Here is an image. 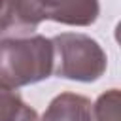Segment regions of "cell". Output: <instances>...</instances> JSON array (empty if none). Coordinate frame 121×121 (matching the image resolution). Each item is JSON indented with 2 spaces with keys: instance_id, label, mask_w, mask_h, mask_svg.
<instances>
[{
  "instance_id": "obj_1",
  "label": "cell",
  "mask_w": 121,
  "mask_h": 121,
  "mask_svg": "<svg viewBox=\"0 0 121 121\" xmlns=\"http://www.w3.org/2000/svg\"><path fill=\"white\" fill-rule=\"evenodd\" d=\"M53 72V43L49 38L30 34L0 38V85L19 89L49 78Z\"/></svg>"
},
{
  "instance_id": "obj_2",
  "label": "cell",
  "mask_w": 121,
  "mask_h": 121,
  "mask_svg": "<svg viewBox=\"0 0 121 121\" xmlns=\"http://www.w3.org/2000/svg\"><path fill=\"white\" fill-rule=\"evenodd\" d=\"M53 72L74 81H96L108 66L104 49L87 34L62 32L51 38Z\"/></svg>"
},
{
  "instance_id": "obj_3",
  "label": "cell",
  "mask_w": 121,
  "mask_h": 121,
  "mask_svg": "<svg viewBox=\"0 0 121 121\" xmlns=\"http://www.w3.org/2000/svg\"><path fill=\"white\" fill-rule=\"evenodd\" d=\"M19 6L38 23L51 19L70 26H89L96 21L98 0H17Z\"/></svg>"
},
{
  "instance_id": "obj_4",
  "label": "cell",
  "mask_w": 121,
  "mask_h": 121,
  "mask_svg": "<svg viewBox=\"0 0 121 121\" xmlns=\"http://www.w3.org/2000/svg\"><path fill=\"white\" fill-rule=\"evenodd\" d=\"M40 121H95L93 104L83 95L60 93L49 102Z\"/></svg>"
},
{
  "instance_id": "obj_5",
  "label": "cell",
  "mask_w": 121,
  "mask_h": 121,
  "mask_svg": "<svg viewBox=\"0 0 121 121\" xmlns=\"http://www.w3.org/2000/svg\"><path fill=\"white\" fill-rule=\"evenodd\" d=\"M119 91L110 89L98 96L93 106V119L95 121H119Z\"/></svg>"
},
{
  "instance_id": "obj_6",
  "label": "cell",
  "mask_w": 121,
  "mask_h": 121,
  "mask_svg": "<svg viewBox=\"0 0 121 121\" xmlns=\"http://www.w3.org/2000/svg\"><path fill=\"white\" fill-rule=\"evenodd\" d=\"M28 36L19 25L13 0H0V38H23Z\"/></svg>"
},
{
  "instance_id": "obj_7",
  "label": "cell",
  "mask_w": 121,
  "mask_h": 121,
  "mask_svg": "<svg viewBox=\"0 0 121 121\" xmlns=\"http://www.w3.org/2000/svg\"><path fill=\"white\" fill-rule=\"evenodd\" d=\"M25 106L21 95L15 89H8L0 85V121H11Z\"/></svg>"
},
{
  "instance_id": "obj_8",
  "label": "cell",
  "mask_w": 121,
  "mask_h": 121,
  "mask_svg": "<svg viewBox=\"0 0 121 121\" xmlns=\"http://www.w3.org/2000/svg\"><path fill=\"white\" fill-rule=\"evenodd\" d=\"M11 121H40L38 119V113H36V110H32L30 106H23L21 108V112L15 115V119H11Z\"/></svg>"
}]
</instances>
